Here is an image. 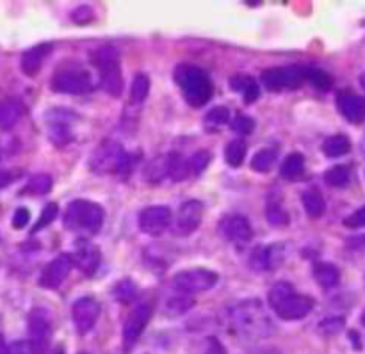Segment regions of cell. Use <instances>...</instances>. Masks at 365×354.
I'll return each mask as SVG.
<instances>
[{
  "label": "cell",
  "mask_w": 365,
  "mask_h": 354,
  "mask_svg": "<svg viewBox=\"0 0 365 354\" xmlns=\"http://www.w3.org/2000/svg\"><path fill=\"white\" fill-rule=\"evenodd\" d=\"M339 113L349 121V123H364L365 121V98L355 93H341L337 96Z\"/></svg>",
  "instance_id": "20"
},
{
  "label": "cell",
  "mask_w": 365,
  "mask_h": 354,
  "mask_svg": "<svg viewBox=\"0 0 365 354\" xmlns=\"http://www.w3.org/2000/svg\"><path fill=\"white\" fill-rule=\"evenodd\" d=\"M314 278L319 283V287H323L324 291L328 288H334L339 285V280H341V271L334 266V264L328 262H319L314 267Z\"/></svg>",
  "instance_id": "25"
},
{
  "label": "cell",
  "mask_w": 365,
  "mask_h": 354,
  "mask_svg": "<svg viewBox=\"0 0 365 354\" xmlns=\"http://www.w3.org/2000/svg\"><path fill=\"white\" fill-rule=\"evenodd\" d=\"M217 231H220L221 239L230 244L242 248L248 244L253 237V228L250 221L241 214H232V216H225L217 224Z\"/></svg>",
  "instance_id": "9"
},
{
  "label": "cell",
  "mask_w": 365,
  "mask_h": 354,
  "mask_svg": "<svg viewBox=\"0 0 365 354\" xmlns=\"http://www.w3.org/2000/svg\"><path fill=\"white\" fill-rule=\"evenodd\" d=\"M351 150V141H349L346 135H331L327 141L323 142V153L330 159H339V157H344L346 153H349Z\"/></svg>",
  "instance_id": "29"
},
{
  "label": "cell",
  "mask_w": 365,
  "mask_h": 354,
  "mask_svg": "<svg viewBox=\"0 0 365 354\" xmlns=\"http://www.w3.org/2000/svg\"><path fill=\"white\" fill-rule=\"evenodd\" d=\"M103 219H106V212L102 207L89 199H75L64 212V227L73 231L98 234Z\"/></svg>",
  "instance_id": "5"
},
{
  "label": "cell",
  "mask_w": 365,
  "mask_h": 354,
  "mask_svg": "<svg viewBox=\"0 0 365 354\" xmlns=\"http://www.w3.org/2000/svg\"><path fill=\"white\" fill-rule=\"evenodd\" d=\"M171 219H173V216H171V210L168 207L152 205L141 210L138 224L143 234L150 235V237H159L170 227Z\"/></svg>",
  "instance_id": "13"
},
{
  "label": "cell",
  "mask_w": 365,
  "mask_h": 354,
  "mask_svg": "<svg viewBox=\"0 0 365 354\" xmlns=\"http://www.w3.org/2000/svg\"><path fill=\"white\" fill-rule=\"evenodd\" d=\"M246 152H248L246 142L242 139H234L225 148V160L230 167H241L246 159Z\"/></svg>",
  "instance_id": "31"
},
{
  "label": "cell",
  "mask_w": 365,
  "mask_h": 354,
  "mask_svg": "<svg viewBox=\"0 0 365 354\" xmlns=\"http://www.w3.org/2000/svg\"><path fill=\"white\" fill-rule=\"evenodd\" d=\"M278 159V150L277 148H264L257 152L252 159V170L259 171V173H267L271 167L274 166Z\"/></svg>",
  "instance_id": "32"
},
{
  "label": "cell",
  "mask_w": 365,
  "mask_h": 354,
  "mask_svg": "<svg viewBox=\"0 0 365 354\" xmlns=\"http://www.w3.org/2000/svg\"><path fill=\"white\" fill-rule=\"evenodd\" d=\"M52 184H53V180L50 175L39 173V175H34V177L29 180V184L25 185V191H27L29 194L41 196V194H46V192H50Z\"/></svg>",
  "instance_id": "35"
},
{
  "label": "cell",
  "mask_w": 365,
  "mask_h": 354,
  "mask_svg": "<svg viewBox=\"0 0 365 354\" xmlns=\"http://www.w3.org/2000/svg\"><path fill=\"white\" fill-rule=\"evenodd\" d=\"M11 354H36L31 340H16L9 345Z\"/></svg>",
  "instance_id": "47"
},
{
  "label": "cell",
  "mask_w": 365,
  "mask_h": 354,
  "mask_svg": "<svg viewBox=\"0 0 365 354\" xmlns=\"http://www.w3.org/2000/svg\"><path fill=\"white\" fill-rule=\"evenodd\" d=\"M14 175L11 173V171H0V189H4V187H7V185L11 184V182L14 180Z\"/></svg>",
  "instance_id": "49"
},
{
  "label": "cell",
  "mask_w": 365,
  "mask_h": 354,
  "mask_svg": "<svg viewBox=\"0 0 365 354\" xmlns=\"http://www.w3.org/2000/svg\"><path fill=\"white\" fill-rule=\"evenodd\" d=\"M307 80L317 89V91H330L331 85H334V78L331 75H328L327 71L319 70V68H309V77Z\"/></svg>",
  "instance_id": "38"
},
{
  "label": "cell",
  "mask_w": 365,
  "mask_h": 354,
  "mask_svg": "<svg viewBox=\"0 0 365 354\" xmlns=\"http://www.w3.org/2000/svg\"><path fill=\"white\" fill-rule=\"evenodd\" d=\"M166 170L168 178H171L173 182H182L191 175L189 159H184V157L177 152H171L166 155Z\"/></svg>",
  "instance_id": "24"
},
{
  "label": "cell",
  "mask_w": 365,
  "mask_h": 354,
  "mask_svg": "<svg viewBox=\"0 0 365 354\" xmlns=\"http://www.w3.org/2000/svg\"><path fill=\"white\" fill-rule=\"evenodd\" d=\"M29 335H31V344L36 354H45L48 348L50 337H52V324L45 310L34 308L29 316Z\"/></svg>",
  "instance_id": "15"
},
{
  "label": "cell",
  "mask_w": 365,
  "mask_h": 354,
  "mask_svg": "<svg viewBox=\"0 0 365 354\" xmlns=\"http://www.w3.org/2000/svg\"><path fill=\"white\" fill-rule=\"evenodd\" d=\"M285 244L282 242H274V244L259 246L253 249L250 255V267L259 273H266V271H274L284 264L285 260Z\"/></svg>",
  "instance_id": "14"
},
{
  "label": "cell",
  "mask_w": 365,
  "mask_h": 354,
  "mask_svg": "<svg viewBox=\"0 0 365 354\" xmlns=\"http://www.w3.org/2000/svg\"><path fill=\"white\" fill-rule=\"evenodd\" d=\"M71 267H73V260H71V255H63L56 256L52 262H48L43 269L41 278H39V285L46 291H56L63 285V281L66 280L68 274H70Z\"/></svg>",
  "instance_id": "17"
},
{
  "label": "cell",
  "mask_w": 365,
  "mask_h": 354,
  "mask_svg": "<svg viewBox=\"0 0 365 354\" xmlns=\"http://www.w3.org/2000/svg\"><path fill=\"white\" fill-rule=\"evenodd\" d=\"M150 93V78L146 73H138L132 80L130 85V103L132 105H139L146 100Z\"/></svg>",
  "instance_id": "33"
},
{
  "label": "cell",
  "mask_w": 365,
  "mask_h": 354,
  "mask_svg": "<svg viewBox=\"0 0 365 354\" xmlns=\"http://www.w3.org/2000/svg\"><path fill=\"white\" fill-rule=\"evenodd\" d=\"M302 203L307 216L312 217V219L321 217L324 214V210H327V202H324L319 189H307L302 196Z\"/></svg>",
  "instance_id": "26"
},
{
  "label": "cell",
  "mask_w": 365,
  "mask_h": 354,
  "mask_svg": "<svg viewBox=\"0 0 365 354\" xmlns=\"http://www.w3.org/2000/svg\"><path fill=\"white\" fill-rule=\"evenodd\" d=\"M203 354H227V353H225V348L221 345V342L217 340L216 337H210L209 340H207L205 353Z\"/></svg>",
  "instance_id": "48"
},
{
  "label": "cell",
  "mask_w": 365,
  "mask_h": 354,
  "mask_svg": "<svg viewBox=\"0 0 365 354\" xmlns=\"http://www.w3.org/2000/svg\"><path fill=\"white\" fill-rule=\"evenodd\" d=\"M348 246L353 249H360L364 248L365 249V237H355V239H349L348 241Z\"/></svg>",
  "instance_id": "50"
},
{
  "label": "cell",
  "mask_w": 365,
  "mask_h": 354,
  "mask_svg": "<svg viewBox=\"0 0 365 354\" xmlns=\"http://www.w3.org/2000/svg\"><path fill=\"white\" fill-rule=\"evenodd\" d=\"M88 164L89 170L95 175H128L134 160H132L130 153L125 152L120 142L106 139L93 150Z\"/></svg>",
  "instance_id": "3"
},
{
  "label": "cell",
  "mask_w": 365,
  "mask_h": 354,
  "mask_svg": "<svg viewBox=\"0 0 365 354\" xmlns=\"http://www.w3.org/2000/svg\"><path fill=\"white\" fill-rule=\"evenodd\" d=\"M175 80L185 102L195 109L203 107L212 98V82L202 68L192 66V64H180L175 70Z\"/></svg>",
  "instance_id": "2"
},
{
  "label": "cell",
  "mask_w": 365,
  "mask_h": 354,
  "mask_svg": "<svg viewBox=\"0 0 365 354\" xmlns=\"http://www.w3.org/2000/svg\"><path fill=\"white\" fill-rule=\"evenodd\" d=\"M89 59H91L93 66L98 70L100 84H102L103 91L107 95L114 96V98L121 96V93H123V77H121L120 52H118L116 46H96L89 53Z\"/></svg>",
  "instance_id": "4"
},
{
  "label": "cell",
  "mask_w": 365,
  "mask_h": 354,
  "mask_svg": "<svg viewBox=\"0 0 365 354\" xmlns=\"http://www.w3.org/2000/svg\"><path fill=\"white\" fill-rule=\"evenodd\" d=\"M344 326H346L344 317H327V319L321 321L319 326H317V330H319L323 335L331 337V335L341 333V331L344 330Z\"/></svg>",
  "instance_id": "40"
},
{
  "label": "cell",
  "mask_w": 365,
  "mask_h": 354,
  "mask_svg": "<svg viewBox=\"0 0 365 354\" xmlns=\"http://www.w3.org/2000/svg\"><path fill=\"white\" fill-rule=\"evenodd\" d=\"M266 219L273 227H285L289 224V214L285 210L284 198L280 192L273 191L266 199Z\"/></svg>",
  "instance_id": "22"
},
{
  "label": "cell",
  "mask_w": 365,
  "mask_h": 354,
  "mask_svg": "<svg viewBox=\"0 0 365 354\" xmlns=\"http://www.w3.org/2000/svg\"><path fill=\"white\" fill-rule=\"evenodd\" d=\"M360 321H362V324H364V326H365V312L362 313V319H360Z\"/></svg>",
  "instance_id": "53"
},
{
  "label": "cell",
  "mask_w": 365,
  "mask_h": 354,
  "mask_svg": "<svg viewBox=\"0 0 365 354\" xmlns=\"http://www.w3.org/2000/svg\"><path fill=\"white\" fill-rule=\"evenodd\" d=\"M113 296L120 303H130L138 298V285L127 278V280H121L120 283H116V287L113 288Z\"/></svg>",
  "instance_id": "36"
},
{
  "label": "cell",
  "mask_w": 365,
  "mask_h": 354,
  "mask_svg": "<svg viewBox=\"0 0 365 354\" xmlns=\"http://www.w3.org/2000/svg\"><path fill=\"white\" fill-rule=\"evenodd\" d=\"M292 292H294V288H292V285L289 283V281H277V283L269 288V294H267V301H269L271 308L280 305V303L284 301L285 298H289Z\"/></svg>",
  "instance_id": "37"
},
{
  "label": "cell",
  "mask_w": 365,
  "mask_h": 354,
  "mask_svg": "<svg viewBox=\"0 0 365 354\" xmlns=\"http://www.w3.org/2000/svg\"><path fill=\"white\" fill-rule=\"evenodd\" d=\"M71 260H73V266L81 271L86 276H93V274L98 271L100 262H102V253H100L98 246H95L93 242L81 239L75 244V251L71 253Z\"/></svg>",
  "instance_id": "16"
},
{
  "label": "cell",
  "mask_w": 365,
  "mask_h": 354,
  "mask_svg": "<svg viewBox=\"0 0 365 354\" xmlns=\"http://www.w3.org/2000/svg\"><path fill=\"white\" fill-rule=\"evenodd\" d=\"M309 77V68L305 66H280L262 71V84L269 91H291L303 85Z\"/></svg>",
  "instance_id": "6"
},
{
  "label": "cell",
  "mask_w": 365,
  "mask_h": 354,
  "mask_svg": "<svg viewBox=\"0 0 365 354\" xmlns=\"http://www.w3.org/2000/svg\"><path fill=\"white\" fill-rule=\"evenodd\" d=\"M360 85H362V88L365 89V73L360 75Z\"/></svg>",
  "instance_id": "52"
},
{
  "label": "cell",
  "mask_w": 365,
  "mask_h": 354,
  "mask_svg": "<svg viewBox=\"0 0 365 354\" xmlns=\"http://www.w3.org/2000/svg\"><path fill=\"white\" fill-rule=\"evenodd\" d=\"M303 171H305V155L303 153H291V155L285 157L284 164H282L280 167V177L284 178V180H298V178H302Z\"/></svg>",
  "instance_id": "27"
},
{
  "label": "cell",
  "mask_w": 365,
  "mask_h": 354,
  "mask_svg": "<svg viewBox=\"0 0 365 354\" xmlns=\"http://www.w3.org/2000/svg\"><path fill=\"white\" fill-rule=\"evenodd\" d=\"M228 118H230V113H228L227 107H214L207 113L205 116V127L214 130L217 127H223V125L228 123Z\"/></svg>",
  "instance_id": "39"
},
{
  "label": "cell",
  "mask_w": 365,
  "mask_h": 354,
  "mask_svg": "<svg viewBox=\"0 0 365 354\" xmlns=\"http://www.w3.org/2000/svg\"><path fill=\"white\" fill-rule=\"evenodd\" d=\"M217 283V274L205 267H192V269L180 271L175 276L173 285L182 294H196V292H207Z\"/></svg>",
  "instance_id": "7"
},
{
  "label": "cell",
  "mask_w": 365,
  "mask_h": 354,
  "mask_svg": "<svg viewBox=\"0 0 365 354\" xmlns=\"http://www.w3.org/2000/svg\"><path fill=\"white\" fill-rule=\"evenodd\" d=\"M346 227L349 228H364L365 227V205L362 209H359L356 212H353L348 219L344 221Z\"/></svg>",
  "instance_id": "46"
},
{
  "label": "cell",
  "mask_w": 365,
  "mask_h": 354,
  "mask_svg": "<svg viewBox=\"0 0 365 354\" xmlns=\"http://www.w3.org/2000/svg\"><path fill=\"white\" fill-rule=\"evenodd\" d=\"M230 127H232V130L237 132V134L248 135V134H252L253 128H255V121H253L250 116H246V114L237 113L235 114L234 120H232Z\"/></svg>",
  "instance_id": "43"
},
{
  "label": "cell",
  "mask_w": 365,
  "mask_h": 354,
  "mask_svg": "<svg viewBox=\"0 0 365 354\" xmlns=\"http://www.w3.org/2000/svg\"><path fill=\"white\" fill-rule=\"evenodd\" d=\"M57 212H59V207H57V203H48V205L43 209L38 223H36L34 228H32V234H38L39 230H43V228H46L48 224H52L53 219L57 217Z\"/></svg>",
  "instance_id": "42"
},
{
  "label": "cell",
  "mask_w": 365,
  "mask_h": 354,
  "mask_svg": "<svg viewBox=\"0 0 365 354\" xmlns=\"http://www.w3.org/2000/svg\"><path fill=\"white\" fill-rule=\"evenodd\" d=\"M364 150H365V141H364Z\"/></svg>",
  "instance_id": "54"
},
{
  "label": "cell",
  "mask_w": 365,
  "mask_h": 354,
  "mask_svg": "<svg viewBox=\"0 0 365 354\" xmlns=\"http://www.w3.org/2000/svg\"><path fill=\"white\" fill-rule=\"evenodd\" d=\"M230 85L235 93H241L246 103H253L260 96V89L255 78L246 73H237L230 78Z\"/></svg>",
  "instance_id": "23"
},
{
  "label": "cell",
  "mask_w": 365,
  "mask_h": 354,
  "mask_svg": "<svg viewBox=\"0 0 365 354\" xmlns=\"http://www.w3.org/2000/svg\"><path fill=\"white\" fill-rule=\"evenodd\" d=\"M71 317L78 333H88L93 330L100 317V305L95 298H81L73 303Z\"/></svg>",
  "instance_id": "19"
},
{
  "label": "cell",
  "mask_w": 365,
  "mask_h": 354,
  "mask_svg": "<svg viewBox=\"0 0 365 354\" xmlns=\"http://www.w3.org/2000/svg\"><path fill=\"white\" fill-rule=\"evenodd\" d=\"M152 312L153 310L148 303H141V305H138L130 313H128L123 326V351L125 353H128L132 348H134L138 338L141 337L143 331L146 330L150 319H152Z\"/></svg>",
  "instance_id": "12"
},
{
  "label": "cell",
  "mask_w": 365,
  "mask_h": 354,
  "mask_svg": "<svg viewBox=\"0 0 365 354\" xmlns=\"http://www.w3.org/2000/svg\"><path fill=\"white\" fill-rule=\"evenodd\" d=\"M349 178H351V170L348 166H342V164L341 166H334L324 175V182L335 189L346 187L349 184Z\"/></svg>",
  "instance_id": "34"
},
{
  "label": "cell",
  "mask_w": 365,
  "mask_h": 354,
  "mask_svg": "<svg viewBox=\"0 0 365 354\" xmlns=\"http://www.w3.org/2000/svg\"><path fill=\"white\" fill-rule=\"evenodd\" d=\"M210 162V153L207 150H198L196 153H192V157L189 159V167H191V175H202L207 170Z\"/></svg>",
  "instance_id": "41"
},
{
  "label": "cell",
  "mask_w": 365,
  "mask_h": 354,
  "mask_svg": "<svg viewBox=\"0 0 365 354\" xmlns=\"http://www.w3.org/2000/svg\"><path fill=\"white\" fill-rule=\"evenodd\" d=\"M81 354H82V353H81Z\"/></svg>",
  "instance_id": "55"
},
{
  "label": "cell",
  "mask_w": 365,
  "mask_h": 354,
  "mask_svg": "<svg viewBox=\"0 0 365 354\" xmlns=\"http://www.w3.org/2000/svg\"><path fill=\"white\" fill-rule=\"evenodd\" d=\"M52 52V45L50 43H43V45H36L32 48H29L27 52H24L20 61V68L24 71V75L27 77H36L39 73V70L43 68V63L48 57V53Z\"/></svg>",
  "instance_id": "21"
},
{
  "label": "cell",
  "mask_w": 365,
  "mask_h": 354,
  "mask_svg": "<svg viewBox=\"0 0 365 354\" xmlns=\"http://www.w3.org/2000/svg\"><path fill=\"white\" fill-rule=\"evenodd\" d=\"M192 306H195V299L189 294L178 292V294L166 299V303H164V312H166L168 316H182V313L189 312Z\"/></svg>",
  "instance_id": "30"
},
{
  "label": "cell",
  "mask_w": 365,
  "mask_h": 354,
  "mask_svg": "<svg viewBox=\"0 0 365 354\" xmlns=\"http://www.w3.org/2000/svg\"><path fill=\"white\" fill-rule=\"evenodd\" d=\"M78 116L66 109H52L46 113V123H48V137L56 146H64L73 139V128L71 123L77 121Z\"/></svg>",
  "instance_id": "10"
},
{
  "label": "cell",
  "mask_w": 365,
  "mask_h": 354,
  "mask_svg": "<svg viewBox=\"0 0 365 354\" xmlns=\"http://www.w3.org/2000/svg\"><path fill=\"white\" fill-rule=\"evenodd\" d=\"M50 88L59 95H84L93 89V80L88 71L63 70L53 75Z\"/></svg>",
  "instance_id": "8"
},
{
  "label": "cell",
  "mask_w": 365,
  "mask_h": 354,
  "mask_svg": "<svg viewBox=\"0 0 365 354\" xmlns=\"http://www.w3.org/2000/svg\"><path fill=\"white\" fill-rule=\"evenodd\" d=\"M203 219V203L198 199H189L178 209L173 217V234L177 237H189L200 228Z\"/></svg>",
  "instance_id": "11"
},
{
  "label": "cell",
  "mask_w": 365,
  "mask_h": 354,
  "mask_svg": "<svg viewBox=\"0 0 365 354\" xmlns=\"http://www.w3.org/2000/svg\"><path fill=\"white\" fill-rule=\"evenodd\" d=\"M93 16H95V14H93L91 7H89V6H81L77 11H75L73 16H71V18H73L75 24L84 25V24H89V21L93 20Z\"/></svg>",
  "instance_id": "44"
},
{
  "label": "cell",
  "mask_w": 365,
  "mask_h": 354,
  "mask_svg": "<svg viewBox=\"0 0 365 354\" xmlns=\"http://www.w3.org/2000/svg\"><path fill=\"white\" fill-rule=\"evenodd\" d=\"M29 219H31V212H29L25 207H20V209L14 212L13 216V228H16V230H21V228L27 227Z\"/></svg>",
  "instance_id": "45"
},
{
  "label": "cell",
  "mask_w": 365,
  "mask_h": 354,
  "mask_svg": "<svg viewBox=\"0 0 365 354\" xmlns=\"http://www.w3.org/2000/svg\"><path fill=\"white\" fill-rule=\"evenodd\" d=\"M24 114V107L18 100H6L0 102V128H11L18 123Z\"/></svg>",
  "instance_id": "28"
},
{
  "label": "cell",
  "mask_w": 365,
  "mask_h": 354,
  "mask_svg": "<svg viewBox=\"0 0 365 354\" xmlns=\"http://www.w3.org/2000/svg\"><path fill=\"white\" fill-rule=\"evenodd\" d=\"M228 319L235 331H239L241 335H248V337H266L273 328L260 299L239 301L237 305L228 310Z\"/></svg>",
  "instance_id": "1"
},
{
  "label": "cell",
  "mask_w": 365,
  "mask_h": 354,
  "mask_svg": "<svg viewBox=\"0 0 365 354\" xmlns=\"http://www.w3.org/2000/svg\"><path fill=\"white\" fill-rule=\"evenodd\" d=\"M0 354H11L9 345L6 344V340H4L2 335H0Z\"/></svg>",
  "instance_id": "51"
},
{
  "label": "cell",
  "mask_w": 365,
  "mask_h": 354,
  "mask_svg": "<svg viewBox=\"0 0 365 354\" xmlns=\"http://www.w3.org/2000/svg\"><path fill=\"white\" fill-rule=\"evenodd\" d=\"M314 308V299L305 294H296L292 292L289 298H285L280 305L274 306V313L284 321H299L305 319Z\"/></svg>",
  "instance_id": "18"
}]
</instances>
